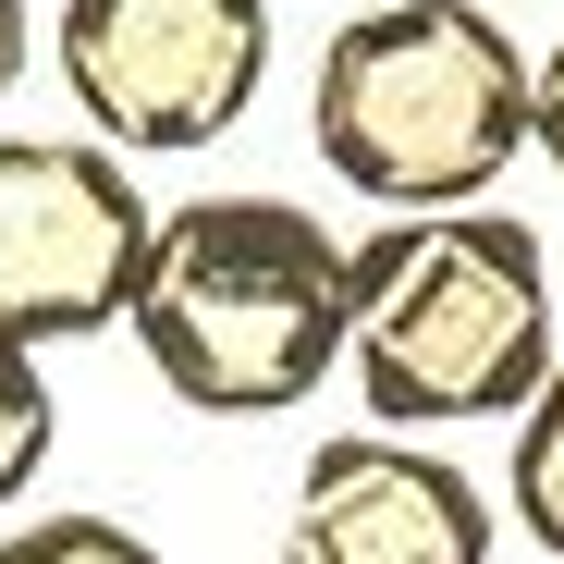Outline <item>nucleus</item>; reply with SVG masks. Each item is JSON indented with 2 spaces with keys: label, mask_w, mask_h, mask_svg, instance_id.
Wrapping results in <instances>:
<instances>
[{
  "label": "nucleus",
  "mask_w": 564,
  "mask_h": 564,
  "mask_svg": "<svg viewBox=\"0 0 564 564\" xmlns=\"http://www.w3.org/2000/svg\"><path fill=\"white\" fill-rule=\"evenodd\" d=\"M270 564H491V503L454 454H417L405 430H344L295 466Z\"/></svg>",
  "instance_id": "6"
},
{
  "label": "nucleus",
  "mask_w": 564,
  "mask_h": 564,
  "mask_svg": "<svg viewBox=\"0 0 564 564\" xmlns=\"http://www.w3.org/2000/svg\"><path fill=\"white\" fill-rule=\"evenodd\" d=\"M344 13H368V0H344Z\"/></svg>",
  "instance_id": "12"
},
{
  "label": "nucleus",
  "mask_w": 564,
  "mask_h": 564,
  "mask_svg": "<svg viewBox=\"0 0 564 564\" xmlns=\"http://www.w3.org/2000/svg\"><path fill=\"white\" fill-rule=\"evenodd\" d=\"M344 234H319L295 197H258V184H221V197H184L148 234L135 270V356L172 405L197 417H282L307 405L344 368Z\"/></svg>",
  "instance_id": "2"
},
{
  "label": "nucleus",
  "mask_w": 564,
  "mask_h": 564,
  "mask_svg": "<svg viewBox=\"0 0 564 564\" xmlns=\"http://www.w3.org/2000/svg\"><path fill=\"white\" fill-rule=\"evenodd\" d=\"M307 135L381 221L491 209L528 160V50L479 0H368L307 74Z\"/></svg>",
  "instance_id": "3"
},
{
  "label": "nucleus",
  "mask_w": 564,
  "mask_h": 564,
  "mask_svg": "<svg viewBox=\"0 0 564 564\" xmlns=\"http://www.w3.org/2000/svg\"><path fill=\"white\" fill-rule=\"evenodd\" d=\"M50 430H62V405H50V368H37V344H13V332H0V503H13V491L37 479Z\"/></svg>",
  "instance_id": "8"
},
{
  "label": "nucleus",
  "mask_w": 564,
  "mask_h": 564,
  "mask_svg": "<svg viewBox=\"0 0 564 564\" xmlns=\"http://www.w3.org/2000/svg\"><path fill=\"white\" fill-rule=\"evenodd\" d=\"M564 356L552 258L516 209H417L344 258V381L368 430H479L516 417Z\"/></svg>",
  "instance_id": "1"
},
{
  "label": "nucleus",
  "mask_w": 564,
  "mask_h": 564,
  "mask_svg": "<svg viewBox=\"0 0 564 564\" xmlns=\"http://www.w3.org/2000/svg\"><path fill=\"white\" fill-rule=\"evenodd\" d=\"M503 491H516V528L540 552H564V356H552V381L516 405V454H503Z\"/></svg>",
  "instance_id": "7"
},
{
  "label": "nucleus",
  "mask_w": 564,
  "mask_h": 564,
  "mask_svg": "<svg viewBox=\"0 0 564 564\" xmlns=\"http://www.w3.org/2000/svg\"><path fill=\"white\" fill-rule=\"evenodd\" d=\"M528 160H552V184H564V37L528 62Z\"/></svg>",
  "instance_id": "10"
},
{
  "label": "nucleus",
  "mask_w": 564,
  "mask_h": 564,
  "mask_svg": "<svg viewBox=\"0 0 564 564\" xmlns=\"http://www.w3.org/2000/svg\"><path fill=\"white\" fill-rule=\"evenodd\" d=\"M50 62H62V86H74L99 148L197 160L258 111L270 0H62Z\"/></svg>",
  "instance_id": "4"
},
{
  "label": "nucleus",
  "mask_w": 564,
  "mask_h": 564,
  "mask_svg": "<svg viewBox=\"0 0 564 564\" xmlns=\"http://www.w3.org/2000/svg\"><path fill=\"white\" fill-rule=\"evenodd\" d=\"M148 184L99 135H0V332L86 344L135 307L148 270Z\"/></svg>",
  "instance_id": "5"
},
{
  "label": "nucleus",
  "mask_w": 564,
  "mask_h": 564,
  "mask_svg": "<svg viewBox=\"0 0 564 564\" xmlns=\"http://www.w3.org/2000/svg\"><path fill=\"white\" fill-rule=\"evenodd\" d=\"M0 564H172V552L123 516H37V528H0Z\"/></svg>",
  "instance_id": "9"
},
{
  "label": "nucleus",
  "mask_w": 564,
  "mask_h": 564,
  "mask_svg": "<svg viewBox=\"0 0 564 564\" xmlns=\"http://www.w3.org/2000/svg\"><path fill=\"white\" fill-rule=\"evenodd\" d=\"M13 74H25V0H0V99H13Z\"/></svg>",
  "instance_id": "11"
}]
</instances>
